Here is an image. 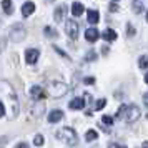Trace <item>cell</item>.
<instances>
[{
  "label": "cell",
  "mask_w": 148,
  "mask_h": 148,
  "mask_svg": "<svg viewBox=\"0 0 148 148\" xmlns=\"http://www.w3.org/2000/svg\"><path fill=\"white\" fill-rule=\"evenodd\" d=\"M3 113H5V108H3V103L0 101V118L3 116Z\"/></svg>",
  "instance_id": "cell-31"
},
{
  "label": "cell",
  "mask_w": 148,
  "mask_h": 148,
  "mask_svg": "<svg viewBox=\"0 0 148 148\" xmlns=\"http://www.w3.org/2000/svg\"><path fill=\"white\" fill-rule=\"evenodd\" d=\"M143 10H145V7L141 5L140 2H135V3H133V12H135V14H141Z\"/></svg>",
  "instance_id": "cell-24"
},
{
  "label": "cell",
  "mask_w": 148,
  "mask_h": 148,
  "mask_svg": "<svg viewBox=\"0 0 148 148\" xmlns=\"http://www.w3.org/2000/svg\"><path fill=\"white\" fill-rule=\"evenodd\" d=\"M2 10L7 15L14 14V5H12V0H2Z\"/></svg>",
  "instance_id": "cell-16"
},
{
  "label": "cell",
  "mask_w": 148,
  "mask_h": 148,
  "mask_svg": "<svg viewBox=\"0 0 148 148\" xmlns=\"http://www.w3.org/2000/svg\"><path fill=\"white\" fill-rule=\"evenodd\" d=\"M38 57H40V52L37 48H28L27 52H25V62H27L28 65L37 63L38 62Z\"/></svg>",
  "instance_id": "cell-8"
},
{
  "label": "cell",
  "mask_w": 148,
  "mask_h": 148,
  "mask_svg": "<svg viewBox=\"0 0 148 148\" xmlns=\"http://www.w3.org/2000/svg\"><path fill=\"white\" fill-rule=\"evenodd\" d=\"M68 92L67 83L63 82H48V88H47V95L53 97V98H62L65 97Z\"/></svg>",
  "instance_id": "cell-3"
},
{
  "label": "cell",
  "mask_w": 148,
  "mask_h": 148,
  "mask_svg": "<svg viewBox=\"0 0 148 148\" xmlns=\"http://www.w3.org/2000/svg\"><path fill=\"white\" fill-rule=\"evenodd\" d=\"M65 30H67V35L72 38V40H77L78 38V23L75 20H67L65 22Z\"/></svg>",
  "instance_id": "cell-7"
},
{
  "label": "cell",
  "mask_w": 148,
  "mask_h": 148,
  "mask_svg": "<svg viewBox=\"0 0 148 148\" xmlns=\"http://www.w3.org/2000/svg\"><path fill=\"white\" fill-rule=\"evenodd\" d=\"M105 105H107V100H105V98H100L98 101H95V110H97V112H98V110H103Z\"/></svg>",
  "instance_id": "cell-21"
},
{
  "label": "cell",
  "mask_w": 148,
  "mask_h": 148,
  "mask_svg": "<svg viewBox=\"0 0 148 148\" xmlns=\"http://www.w3.org/2000/svg\"><path fill=\"white\" fill-rule=\"evenodd\" d=\"M108 147H113V148L115 147H120L121 148V147H125V145H123V143H108Z\"/></svg>",
  "instance_id": "cell-32"
},
{
  "label": "cell",
  "mask_w": 148,
  "mask_h": 148,
  "mask_svg": "<svg viewBox=\"0 0 148 148\" xmlns=\"http://www.w3.org/2000/svg\"><path fill=\"white\" fill-rule=\"evenodd\" d=\"M63 118V112L62 110H52L48 115V123H58Z\"/></svg>",
  "instance_id": "cell-13"
},
{
  "label": "cell",
  "mask_w": 148,
  "mask_h": 148,
  "mask_svg": "<svg viewBox=\"0 0 148 148\" xmlns=\"http://www.w3.org/2000/svg\"><path fill=\"white\" fill-rule=\"evenodd\" d=\"M87 20L90 22L92 25L98 23V22H100V14H98V10H95V8H90V10H87Z\"/></svg>",
  "instance_id": "cell-11"
},
{
  "label": "cell",
  "mask_w": 148,
  "mask_h": 148,
  "mask_svg": "<svg viewBox=\"0 0 148 148\" xmlns=\"http://www.w3.org/2000/svg\"><path fill=\"white\" fill-rule=\"evenodd\" d=\"M43 34L47 35V37H52V38H53V37H58V32L53 30L52 27H45V28H43Z\"/></svg>",
  "instance_id": "cell-19"
},
{
  "label": "cell",
  "mask_w": 148,
  "mask_h": 148,
  "mask_svg": "<svg viewBox=\"0 0 148 148\" xmlns=\"http://www.w3.org/2000/svg\"><path fill=\"white\" fill-rule=\"evenodd\" d=\"M85 60H87V62H93V60H97V52L90 50V52L87 53V57H85Z\"/></svg>",
  "instance_id": "cell-26"
},
{
  "label": "cell",
  "mask_w": 148,
  "mask_h": 148,
  "mask_svg": "<svg viewBox=\"0 0 148 148\" xmlns=\"http://www.w3.org/2000/svg\"><path fill=\"white\" fill-rule=\"evenodd\" d=\"M85 105H87V103H85V100H83L82 97H75L73 100L68 103V107L72 108V110H83Z\"/></svg>",
  "instance_id": "cell-9"
},
{
  "label": "cell",
  "mask_w": 148,
  "mask_h": 148,
  "mask_svg": "<svg viewBox=\"0 0 148 148\" xmlns=\"http://www.w3.org/2000/svg\"><path fill=\"white\" fill-rule=\"evenodd\" d=\"M48 2H55V0H48Z\"/></svg>",
  "instance_id": "cell-37"
},
{
  "label": "cell",
  "mask_w": 148,
  "mask_h": 148,
  "mask_svg": "<svg viewBox=\"0 0 148 148\" xmlns=\"http://www.w3.org/2000/svg\"><path fill=\"white\" fill-rule=\"evenodd\" d=\"M101 37H103V40H105V42H113V40H116V32L108 28V30H105V32H103V35H101Z\"/></svg>",
  "instance_id": "cell-17"
},
{
  "label": "cell",
  "mask_w": 148,
  "mask_h": 148,
  "mask_svg": "<svg viewBox=\"0 0 148 148\" xmlns=\"http://www.w3.org/2000/svg\"><path fill=\"white\" fill-rule=\"evenodd\" d=\"M113 2H118V0H113Z\"/></svg>",
  "instance_id": "cell-38"
},
{
  "label": "cell",
  "mask_w": 148,
  "mask_h": 148,
  "mask_svg": "<svg viewBox=\"0 0 148 148\" xmlns=\"http://www.w3.org/2000/svg\"><path fill=\"white\" fill-rule=\"evenodd\" d=\"M101 121H103V125L112 127V125H113V116H110V115H103V116H101Z\"/></svg>",
  "instance_id": "cell-20"
},
{
  "label": "cell",
  "mask_w": 148,
  "mask_h": 148,
  "mask_svg": "<svg viewBox=\"0 0 148 148\" xmlns=\"http://www.w3.org/2000/svg\"><path fill=\"white\" fill-rule=\"evenodd\" d=\"M138 65H140L141 70H147V55H141L140 60H138Z\"/></svg>",
  "instance_id": "cell-25"
},
{
  "label": "cell",
  "mask_w": 148,
  "mask_h": 148,
  "mask_svg": "<svg viewBox=\"0 0 148 148\" xmlns=\"http://www.w3.org/2000/svg\"><path fill=\"white\" fill-rule=\"evenodd\" d=\"M53 50H55V52H58V53H60L62 57H63V58H68V55L65 53V52H63V50H60V48L57 47V45H53Z\"/></svg>",
  "instance_id": "cell-29"
},
{
  "label": "cell",
  "mask_w": 148,
  "mask_h": 148,
  "mask_svg": "<svg viewBox=\"0 0 148 148\" xmlns=\"http://www.w3.org/2000/svg\"><path fill=\"white\" fill-rule=\"evenodd\" d=\"M125 110H127V105H121L118 108V112H116V116L115 118H118V120H123V115H125Z\"/></svg>",
  "instance_id": "cell-23"
},
{
  "label": "cell",
  "mask_w": 148,
  "mask_h": 148,
  "mask_svg": "<svg viewBox=\"0 0 148 148\" xmlns=\"http://www.w3.org/2000/svg\"><path fill=\"white\" fill-rule=\"evenodd\" d=\"M57 138L60 141H63L65 145H77L78 143V136H77V132L70 127H63L57 132Z\"/></svg>",
  "instance_id": "cell-2"
},
{
  "label": "cell",
  "mask_w": 148,
  "mask_h": 148,
  "mask_svg": "<svg viewBox=\"0 0 148 148\" xmlns=\"http://www.w3.org/2000/svg\"><path fill=\"white\" fill-rule=\"evenodd\" d=\"M108 10H110V12H116V10H118V5H116V3H112V5L108 7Z\"/></svg>",
  "instance_id": "cell-30"
},
{
  "label": "cell",
  "mask_w": 148,
  "mask_h": 148,
  "mask_svg": "<svg viewBox=\"0 0 148 148\" xmlns=\"http://www.w3.org/2000/svg\"><path fill=\"white\" fill-rule=\"evenodd\" d=\"M7 138H5V136H2V138H0V147H2V145H7Z\"/></svg>",
  "instance_id": "cell-34"
},
{
  "label": "cell",
  "mask_w": 148,
  "mask_h": 148,
  "mask_svg": "<svg viewBox=\"0 0 148 148\" xmlns=\"http://www.w3.org/2000/svg\"><path fill=\"white\" fill-rule=\"evenodd\" d=\"M127 34H128V37H133L136 34V30H135V27L132 23H127Z\"/></svg>",
  "instance_id": "cell-27"
},
{
  "label": "cell",
  "mask_w": 148,
  "mask_h": 148,
  "mask_svg": "<svg viewBox=\"0 0 148 148\" xmlns=\"http://www.w3.org/2000/svg\"><path fill=\"white\" fill-rule=\"evenodd\" d=\"M17 147H20V148H25V147H28V143H25V141H22V143H18Z\"/></svg>",
  "instance_id": "cell-35"
},
{
  "label": "cell",
  "mask_w": 148,
  "mask_h": 148,
  "mask_svg": "<svg viewBox=\"0 0 148 148\" xmlns=\"http://www.w3.org/2000/svg\"><path fill=\"white\" fill-rule=\"evenodd\" d=\"M143 103H145V108H147L148 107V95L147 93L143 95Z\"/></svg>",
  "instance_id": "cell-33"
},
{
  "label": "cell",
  "mask_w": 148,
  "mask_h": 148,
  "mask_svg": "<svg viewBox=\"0 0 148 148\" xmlns=\"http://www.w3.org/2000/svg\"><path fill=\"white\" fill-rule=\"evenodd\" d=\"M83 83H85V85H93L95 78H93V77H87V78H83Z\"/></svg>",
  "instance_id": "cell-28"
},
{
  "label": "cell",
  "mask_w": 148,
  "mask_h": 148,
  "mask_svg": "<svg viewBox=\"0 0 148 148\" xmlns=\"http://www.w3.org/2000/svg\"><path fill=\"white\" fill-rule=\"evenodd\" d=\"M101 53H103V55H107V53H108V47H107V45L101 48Z\"/></svg>",
  "instance_id": "cell-36"
},
{
  "label": "cell",
  "mask_w": 148,
  "mask_h": 148,
  "mask_svg": "<svg viewBox=\"0 0 148 148\" xmlns=\"http://www.w3.org/2000/svg\"><path fill=\"white\" fill-rule=\"evenodd\" d=\"M85 38H87V42H97L98 38H100V34H98V30L97 28H88V30H85Z\"/></svg>",
  "instance_id": "cell-10"
},
{
  "label": "cell",
  "mask_w": 148,
  "mask_h": 148,
  "mask_svg": "<svg viewBox=\"0 0 148 148\" xmlns=\"http://www.w3.org/2000/svg\"><path fill=\"white\" fill-rule=\"evenodd\" d=\"M0 101L3 103V108H5L3 115L7 116V120H15L20 113V103H18L17 92L7 80L0 82Z\"/></svg>",
  "instance_id": "cell-1"
},
{
  "label": "cell",
  "mask_w": 148,
  "mask_h": 148,
  "mask_svg": "<svg viewBox=\"0 0 148 148\" xmlns=\"http://www.w3.org/2000/svg\"><path fill=\"white\" fill-rule=\"evenodd\" d=\"M25 37H27V28H25V25L23 23H15L14 27H12V30H10V40H14L18 43Z\"/></svg>",
  "instance_id": "cell-4"
},
{
  "label": "cell",
  "mask_w": 148,
  "mask_h": 148,
  "mask_svg": "<svg viewBox=\"0 0 148 148\" xmlns=\"http://www.w3.org/2000/svg\"><path fill=\"white\" fill-rule=\"evenodd\" d=\"M82 14H83V3L73 2V3H72V15H73V17H80Z\"/></svg>",
  "instance_id": "cell-15"
},
{
  "label": "cell",
  "mask_w": 148,
  "mask_h": 148,
  "mask_svg": "<svg viewBox=\"0 0 148 148\" xmlns=\"http://www.w3.org/2000/svg\"><path fill=\"white\" fill-rule=\"evenodd\" d=\"M45 143V138L42 136V135H35V138H34V145L35 147H42Z\"/></svg>",
  "instance_id": "cell-22"
},
{
  "label": "cell",
  "mask_w": 148,
  "mask_h": 148,
  "mask_svg": "<svg viewBox=\"0 0 148 148\" xmlns=\"http://www.w3.org/2000/svg\"><path fill=\"white\" fill-rule=\"evenodd\" d=\"M65 14H67V7H65V5H60V7L53 12V20L57 22V23L62 22L63 20V17H65Z\"/></svg>",
  "instance_id": "cell-14"
},
{
  "label": "cell",
  "mask_w": 148,
  "mask_h": 148,
  "mask_svg": "<svg viewBox=\"0 0 148 148\" xmlns=\"http://www.w3.org/2000/svg\"><path fill=\"white\" fill-rule=\"evenodd\" d=\"M35 12V3L34 2H25L23 5H22V15L27 18V17H30V15Z\"/></svg>",
  "instance_id": "cell-12"
},
{
  "label": "cell",
  "mask_w": 148,
  "mask_h": 148,
  "mask_svg": "<svg viewBox=\"0 0 148 148\" xmlns=\"http://www.w3.org/2000/svg\"><path fill=\"white\" fill-rule=\"evenodd\" d=\"M98 138V133L95 132V130H88L87 133H85V140L87 141H93V140H97Z\"/></svg>",
  "instance_id": "cell-18"
},
{
  "label": "cell",
  "mask_w": 148,
  "mask_h": 148,
  "mask_svg": "<svg viewBox=\"0 0 148 148\" xmlns=\"http://www.w3.org/2000/svg\"><path fill=\"white\" fill-rule=\"evenodd\" d=\"M140 108L136 107V105H127V110H125V115H123V118L127 123H133L140 118Z\"/></svg>",
  "instance_id": "cell-5"
},
{
  "label": "cell",
  "mask_w": 148,
  "mask_h": 148,
  "mask_svg": "<svg viewBox=\"0 0 148 148\" xmlns=\"http://www.w3.org/2000/svg\"><path fill=\"white\" fill-rule=\"evenodd\" d=\"M30 97L35 101H43L47 98V90L43 87H40V85H34V87L30 88Z\"/></svg>",
  "instance_id": "cell-6"
}]
</instances>
